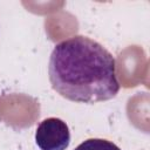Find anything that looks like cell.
<instances>
[{"label": "cell", "instance_id": "7a4b0ae2", "mask_svg": "<svg viewBox=\"0 0 150 150\" xmlns=\"http://www.w3.org/2000/svg\"><path fill=\"white\" fill-rule=\"evenodd\" d=\"M34 138L40 150H66L70 144V131L61 118L48 117L39 123Z\"/></svg>", "mask_w": 150, "mask_h": 150}, {"label": "cell", "instance_id": "3957f363", "mask_svg": "<svg viewBox=\"0 0 150 150\" xmlns=\"http://www.w3.org/2000/svg\"><path fill=\"white\" fill-rule=\"evenodd\" d=\"M74 150H122L111 141L104 138H88L80 143Z\"/></svg>", "mask_w": 150, "mask_h": 150}, {"label": "cell", "instance_id": "6da1fadb", "mask_svg": "<svg viewBox=\"0 0 150 150\" xmlns=\"http://www.w3.org/2000/svg\"><path fill=\"white\" fill-rule=\"evenodd\" d=\"M48 75L52 88L73 102H103L120 91L115 57L101 43L83 35L54 46Z\"/></svg>", "mask_w": 150, "mask_h": 150}]
</instances>
